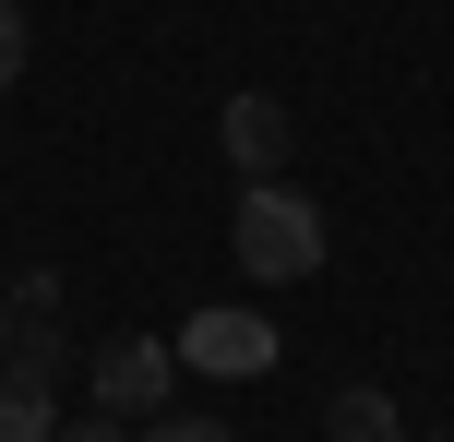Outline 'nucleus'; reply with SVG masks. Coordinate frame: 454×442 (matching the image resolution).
Here are the masks:
<instances>
[{
	"label": "nucleus",
	"instance_id": "6e6552de",
	"mask_svg": "<svg viewBox=\"0 0 454 442\" xmlns=\"http://www.w3.org/2000/svg\"><path fill=\"white\" fill-rule=\"evenodd\" d=\"M144 442H239L227 419H144Z\"/></svg>",
	"mask_w": 454,
	"mask_h": 442
},
{
	"label": "nucleus",
	"instance_id": "423d86ee",
	"mask_svg": "<svg viewBox=\"0 0 454 442\" xmlns=\"http://www.w3.org/2000/svg\"><path fill=\"white\" fill-rule=\"evenodd\" d=\"M0 442H60V383L0 371Z\"/></svg>",
	"mask_w": 454,
	"mask_h": 442
},
{
	"label": "nucleus",
	"instance_id": "f257e3e1",
	"mask_svg": "<svg viewBox=\"0 0 454 442\" xmlns=\"http://www.w3.org/2000/svg\"><path fill=\"white\" fill-rule=\"evenodd\" d=\"M227 252H239V275H251V287H311L335 239H323V204H311V191L251 180V191H239V215H227Z\"/></svg>",
	"mask_w": 454,
	"mask_h": 442
},
{
	"label": "nucleus",
	"instance_id": "1a4fd4ad",
	"mask_svg": "<svg viewBox=\"0 0 454 442\" xmlns=\"http://www.w3.org/2000/svg\"><path fill=\"white\" fill-rule=\"evenodd\" d=\"M60 442H132V419H108V407H84V419H60Z\"/></svg>",
	"mask_w": 454,
	"mask_h": 442
},
{
	"label": "nucleus",
	"instance_id": "39448f33",
	"mask_svg": "<svg viewBox=\"0 0 454 442\" xmlns=\"http://www.w3.org/2000/svg\"><path fill=\"white\" fill-rule=\"evenodd\" d=\"M323 442H407V419H395L383 383H347V395L323 407Z\"/></svg>",
	"mask_w": 454,
	"mask_h": 442
},
{
	"label": "nucleus",
	"instance_id": "0eeeda50",
	"mask_svg": "<svg viewBox=\"0 0 454 442\" xmlns=\"http://www.w3.org/2000/svg\"><path fill=\"white\" fill-rule=\"evenodd\" d=\"M24 48H36V36H24V0H0V96L24 84Z\"/></svg>",
	"mask_w": 454,
	"mask_h": 442
},
{
	"label": "nucleus",
	"instance_id": "7ed1b4c3",
	"mask_svg": "<svg viewBox=\"0 0 454 442\" xmlns=\"http://www.w3.org/2000/svg\"><path fill=\"white\" fill-rule=\"evenodd\" d=\"M168 383H180V347H168V335H108V347L84 359V395L108 407V419H168Z\"/></svg>",
	"mask_w": 454,
	"mask_h": 442
},
{
	"label": "nucleus",
	"instance_id": "f03ea898",
	"mask_svg": "<svg viewBox=\"0 0 454 442\" xmlns=\"http://www.w3.org/2000/svg\"><path fill=\"white\" fill-rule=\"evenodd\" d=\"M180 371H192V383H263V371H275V323L239 311V299H204V311L180 323Z\"/></svg>",
	"mask_w": 454,
	"mask_h": 442
},
{
	"label": "nucleus",
	"instance_id": "20e7f679",
	"mask_svg": "<svg viewBox=\"0 0 454 442\" xmlns=\"http://www.w3.org/2000/svg\"><path fill=\"white\" fill-rule=\"evenodd\" d=\"M215 143H227L239 180H275V167H287V108H275V96H227V108H215Z\"/></svg>",
	"mask_w": 454,
	"mask_h": 442
},
{
	"label": "nucleus",
	"instance_id": "9d476101",
	"mask_svg": "<svg viewBox=\"0 0 454 442\" xmlns=\"http://www.w3.org/2000/svg\"><path fill=\"white\" fill-rule=\"evenodd\" d=\"M0 359H12V299H0Z\"/></svg>",
	"mask_w": 454,
	"mask_h": 442
}]
</instances>
